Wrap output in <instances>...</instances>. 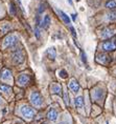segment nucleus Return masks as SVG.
<instances>
[{
	"label": "nucleus",
	"mask_w": 116,
	"mask_h": 124,
	"mask_svg": "<svg viewBox=\"0 0 116 124\" xmlns=\"http://www.w3.org/2000/svg\"><path fill=\"white\" fill-rule=\"evenodd\" d=\"M25 60V52H24L23 47H18L13 53V62L17 65L23 63Z\"/></svg>",
	"instance_id": "4"
},
{
	"label": "nucleus",
	"mask_w": 116,
	"mask_h": 124,
	"mask_svg": "<svg viewBox=\"0 0 116 124\" xmlns=\"http://www.w3.org/2000/svg\"><path fill=\"white\" fill-rule=\"evenodd\" d=\"M29 101H30V103H32V106H35L37 108H41L42 106H43V103H44V100H43L42 95L39 92H37V91H33V92L30 93Z\"/></svg>",
	"instance_id": "3"
},
{
	"label": "nucleus",
	"mask_w": 116,
	"mask_h": 124,
	"mask_svg": "<svg viewBox=\"0 0 116 124\" xmlns=\"http://www.w3.org/2000/svg\"><path fill=\"white\" fill-rule=\"evenodd\" d=\"M81 55H82V60H83V62H84V63H86V62H87L86 54H85L84 51H82V49H81Z\"/></svg>",
	"instance_id": "25"
},
{
	"label": "nucleus",
	"mask_w": 116,
	"mask_h": 124,
	"mask_svg": "<svg viewBox=\"0 0 116 124\" xmlns=\"http://www.w3.org/2000/svg\"><path fill=\"white\" fill-rule=\"evenodd\" d=\"M105 89L102 88V87H95L92 89L91 92V95H92V98L94 99L95 101H102L103 97H105Z\"/></svg>",
	"instance_id": "6"
},
{
	"label": "nucleus",
	"mask_w": 116,
	"mask_h": 124,
	"mask_svg": "<svg viewBox=\"0 0 116 124\" xmlns=\"http://www.w3.org/2000/svg\"><path fill=\"white\" fill-rule=\"evenodd\" d=\"M102 48L105 52H110V51H114L116 48V43L114 41H105L102 43Z\"/></svg>",
	"instance_id": "9"
},
{
	"label": "nucleus",
	"mask_w": 116,
	"mask_h": 124,
	"mask_svg": "<svg viewBox=\"0 0 116 124\" xmlns=\"http://www.w3.org/2000/svg\"><path fill=\"white\" fill-rule=\"evenodd\" d=\"M70 31H71V34H72V35L73 36H76V34H75V30H74V27H73V26H70Z\"/></svg>",
	"instance_id": "27"
},
{
	"label": "nucleus",
	"mask_w": 116,
	"mask_h": 124,
	"mask_svg": "<svg viewBox=\"0 0 116 124\" xmlns=\"http://www.w3.org/2000/svg\"><path fill=\"white\" fill-rule=\"evenodd\" d=\"M2 103H3V100H2L1 96H0V105H2Z\"/></svg>",
	"instance_id": "29"
},
{
	"label": "nucleus",
	"mask_w": 116,
	"mask_h": 124,
	"mask_svg": "<svg viewBox=\"0 0 116 124\" xmlns=\"http://www.w3.org/2000/svg\"><path fill=\"white\" fill-rule=\"evenodd\" d=\"M1 12H2V10H1V5H0V14H1Z\"/></svg>",
	"instance_id": "30"
},
{
	"label": "nucleus",
	"mask_w": 116,
	"mask_h": 124,
	"mask_svg": "<svg viewBox=\"0 0 116 124\" xmlns=\"http://www.w3.org/2000/svg\"><path fill=\"white\" fill-rule=\"evenodd\" d=\"M35 32H36V36H37V38L38 39H40L41 38V33H40V29H39L38 26L35 29Z\"/></svg>",
	"instance_id": "24"
},
{
	"label": "nucleus",
	"mask_w": 116,
	"mask_h": 124,
	"mask_svg": "<svg viewBox=\"0 0 116 124\" xmlns=\"http://www.w3.org/2000/svg\"><path fill=\"white\" fill-rule=\"evenodd\" d=\"M59 76L61 77V78H63V79H66L67 77H68V74H67V72L65 70H61L59 72Z\"/></svg>",
	"instance_id": "23"
},
{
	"label": "nucleus",
	"mask_w": 116,
	"mask_h": 124,
	"mask_svg": "<svg viewBox=\"0 0 116 124\" xmlns=\"http://www.w3.org/2000/svg\"><path fill=\"white\" fill-rule=\"evenodd\" d=\"M11 29H12V25L10 24V22H3L1 25H0V32H1L2 34L7 33Z\"/></svg>",
	"instance_id": "17"
},
{
	"label": "nucleus",
	"mask_w": 116,
	"mask_h": 124,
	"mask_svg": "<svg viewBox=\"0 0 116 124\" xmlns=\"http://www.w3.org/2000/svg\"><path fill=\"white\" fill-rule=\"evenodd\" d=\"M50 22H51V19H50V16L49 15H45L43 17V19L41 21V25L44 27V29H48L50 25Z\"/></svg>",
	"instance_id": "16"
},
{
	"label": "nucleus",
	"mask_w": 116,
	"mask_h": 124,
	"mask_svg": "<svg viewBox=\"0 0 116 124\" xmlns=\"http://www.w3.org/2000/svg\"><path fill=\"white\" fill-rule=\"evenodd\" d=\"M43 124H45V123H43Z\"/></svg>",
	"instance_id": "32"
},
{
	"label": "nucleus",
	"mask_w": 116,
	"mask_h": 124,
	"mask_svg": "<svg viewBox=\"0 0 116 124\" xmlns=\"http://www.w3.org/2000/svg\"><path fill=\"white\" fill-rule=\"evenodd\" d=\"M46 55H47V57L49 58L50 60H54V59H56V57H57V49H56V47L51 46V47L47 48Z\"/></svg>",
	"instance_id": "15"
},
{
	"label": "nucleus",
	"mask_w": 116,
	"mask_h": 124,
	"mask_svg": "<svg viewBox=\"0 0 116 124\" xmlns=\"http://www.w3.org/2000/svg\"><path fill=\"white\" fill-rule=\"evenodd\" d=\"M47 118L51 122H57L58 119H59V113H58V110L54 109V108H50L47 113Z\"/></svg>",
	"instance_id": "10"
},
{
	"label": "nucleus",
	"mask_w": 116,
	"mask_h": 124,
	"mask_svg": "<svg viewBox=\"0 0 116 124\" xmlns=\"http://www.w3.org/2000/svg\"><path fill=\"white\" fill-rule=\"evenodd\" d=\"M115 34H116V27L108 26L103 30L102 34H100V37H102V39H108V38H111L112 36H114Z\"/></svg>",
	"instance_id": "8"
},
{
	"label": "nucleus",
	"mask_w": 116,
	"mask_h": 124,
	"mask_svg": "<svg viewBox=\"0 0 116 124\" xmlns=\"http://www.w3.org/2000/svg\"><path fill=\"white\" fill-rule=\"evenodd\" d=\"M107 124H108V123H107Z\"/></svg>",
	"instance_id": "33"
},
{
	"label": "nucleus",
	"mask_w": 116,
	"mask_h": 124,
	"mask_svg": "<svg viewBox=\"0 0 116 124\" xmlns=\"http://www.w3.org/2000/svg\"><path fill=\"white\" fill-rule=\"evenodd\" d=\"M29 80H30V78H29L28 73H20L17 77L16 82L19 86H26L28 84Z\"/></svg>",
	"instance_id": "5"
},
{
	"label": "nucleus",
	"mask_w": 116,
	"mask_h": 124,
	"mask_svg": "<svg viewBox=\"0 0 116 124\" xmlns=\"http://www.w3.org/2000/svg\"><path fill=\"white\" fill-rule=\"evenodd\" d=\"M107 20L108 21H116V12H111V13L107 14Z\"/></svg>",
	"instance_id": "22"
},
{
	"label": "nucleus",
	"mask_w": 116,
	"mask_h": 124,
	"mask_svg": "<svg viewBox=\"0 0 116 124\" xmlns=\"http://www.w3.org/2000/svg\"><path fill=\"white\" fill-rule=\"evenodd\" d=\"M68 87L70 89V92H73L74 94H76L80 91V84H78V82L75 79H70V81L68 83Z\"/></svg>",
	"instance_id": "11"
},
{
	"label": "nucleus",
	"mask_w": 116,
	"mask_h": 124,
	"mask_svg": "<svg viewBox=\"0 0 116 124\" xmlns=\"http://www.w3.org/2000/svg\"><path fill=\"white\" fill-rule=\"evenodd\" d=\"M67 1H68V3L70 5H72V7H73V1H72V0H67Z\"/></svg>",
	"instance_id": "28"
},
{
	"label": "nucleus",
	"mask_w": 116,
	"mask_h": 124,
	"mask_svg": "<svg viewBox=\"0 0 116 124\" xmlns=\"http://www.w3.org/2000/svg\"><path fill=\"white\" fill-rule=\"evenodd\" d=\"M0 79H1V81H3L5 83H12L13 82V75H12V72L7 69L2 70L1 73H0Z\"/></svg>",
	"instance_id": "7"
},
{
	"label": "nucleus",
	"mask_w": 116,
	"mask_h": 124,
	"mask_svg": "<svg viewBox=\"0 0 116 124\" xmlns=\"http://www.w3.org/2000/svg\"><path fill=\"white\" fill-rule=\"evenodd\" d=\"M63 98H64V101H65L66 105H69L70 104V100H69V95H68V92H67L66 87L64 86V89H63Z\"/></svg>",
	"instance_id": "20"
},
{
	"label": "nucleus",
	"mask_w": 116,
	"mask_h": 124,
	"mask_svg": "<svg viewBox=\"0 0 116 124\" xmlns=\"http://www.w3.org/2000/svg\"><path fill=\"white\" fill-rule=\"evenodd\" d=\"M18 35L17 34H8L7 36L4 37V39L2 40V48H10V47H14L16 46V44L18 43Z\"/></svg>",
	"instance_id": "2"
},
{
	"label": "nucleus",
	"mask_w": 116,
	"mask_h": 124,
	"mask_svg": "<svg viewBox=\"0 0 116 124\" xmlns=\"http://www.w3.org/2000/svg\"><path fill=\"white\" fill-rule=\"evenodd\" d=\"M0 92L8 95L12 93V88H11V86H8L6 84H0Z\"/></svg>",
	"instance_id": "18"
},
{
	"label": "nucleus",
	"mask_w": 116,
	"mask_h": 124,
	"mask_svg": "<svg viewBox=\"0 0 116 124\" xmlns=\"http://www.w3.org/2000/svg\"><path fill=\"white\" fill-rule=\"evenodd\" d=\"M19 114L21 117H23L27 121H32L36 116V110L28 105H22L19 108Z\"/></svg>",
	"instance_id": "1"
},
{
	"label": "nucleus",
	"mask_w": 116,
	"mask_h": 124,
	"mask_svg": "<svg viewBox=\"0 0 116 124\" xmlns=\"http://www.w3.org/2000/svg\"><path fill=\"white\" fill-rule=\"evenodd\" d=\"M11 13L13 15L16 14V8H15V4L13 3H11Z\"/></svg>",
	"instance_id": "26"
},
{
	"label": "nucleus",
	"mask_w": 116,
	"mask_h": 124,
	"mask_svg": "<svg viewBox=\"0 0 116 124\" xmlns=\"http://www.w3.org/2000/svg\"><path fill=\"white\" fill-rule=\"evenodd\" d=\"M62 86H61L59 83H52V84L50 85V92L52 93V94H57V95H60L61 93H62Z\"/></svg>",
	"instance_id": "14"
},
{
	"label": "nucleus",
	"mask_w": 116,
	"mask_h": 124,
	"mask_svg": "<svg viewBox=\"0 0 116 124\" xmlns=\"http://www.w3.org/2000/svg\"><path fill=\"white\" fill-rule=\"evenodd\" d=\"M76 1H81V0H76Z\"/></svg>",
	"instance_id": "31"
},
{
	"label": "nucleus",
	"mask_w": 116,
	"mask_h": 124,
	"mask_svg": "<svg viewBox=\"0 0 116 124\" xmlns=\"http://www.w3.org/2000/svg\"><path fill=\"white\" fill-rule=\"evenodd\" d=\"M96 61L100 64L106 65V64H108L110 62V58H109V56H107L106 54H97L96 55Z\"/></svg>",
	"instance_id": "12"
},
{
	"label": "nucleus",
	"mask_w": 116,
	"mask_h": 124,
	"mask_svg": "<svg viewBox=\"0 0 116 124\" xmlns=\"http://www.w3.org/2000/svg\"><path fill=\"white\" fill-rule=\"evenodd\" d=\"M74 104H75V107L78 108V109H83L85 107V103H84V98L83 96H77L74 100Z\"/></svg>",
	"instance_id": "13"
},
{
	"label": "nucleus",
	"mask_w": 116,
	"mask_h": 124,
	"mask_svg": "<svg viewBox=\"0 0 116 124\" xmlns=\"http://www.w3.org/2000/svg\"><path fill=\"white\" fill-rule=\"evenodd\" d=\"M106 8L109 10H115L116 8V1L115 0H110L106 3Z\"/></svg>",
	"instance_id": "21"
},
{
	"label": "nucleus",
	"mask_w": 116,
	"mask_h": 124,
	"mask_svg": "<svg viewBox=\"0 0 116 124\" xmlns=\"http://www.w3.org/2000/svg\"><path fill=\"white\" fill-rule=\"evenodd\" d=\"M59 14H60L61 18H62V20L64 21V23H66V24H69L70 23V18L68 17V15H67L66 13H64L63 11H60L59 10Z\"/></svg>",
	"instance_id": "19"
}]
</instances>
